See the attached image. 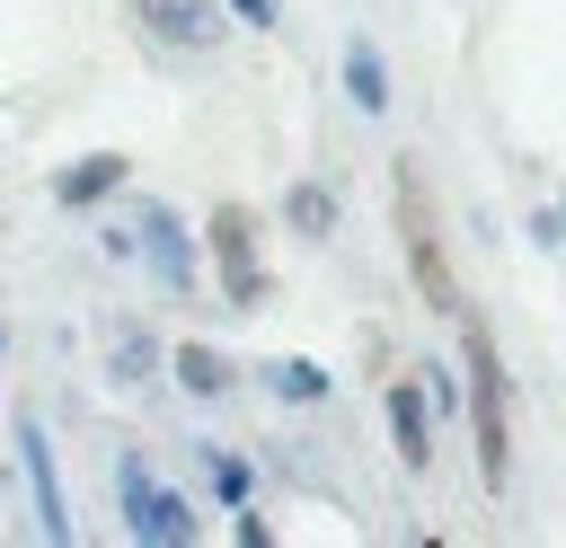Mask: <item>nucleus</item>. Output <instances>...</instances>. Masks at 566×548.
<instances>
[{
    "label": "nucleus",
    "instance_id": "20e7f679",
    "mask_svg": "<svg viewBox=\"0 0 566 548\" xmlns=\"http://www.w3.org/2000/svg\"><path fill=\"white\" fill-rule=\"evenodd\" d=\"M115 486H124V530H133V539H150V548H186V539H203V521H195L168 486H150L142 460H115Z\"/></svg>",
    "mask_w": 566,
    "mask_h": 548
},
{
    "label": "nucleus",
    "instance_id": "f03ea898",
    "mask_svg": "<svg viewBox=\"0 0 566 548\" xmlns=\"http://www.w3.org/2000/svg\"><path fill=\"white\" fill-rule=\"evenodd\" d=\"M398 230H407V274H416V292H424V309H460V274H451V256H442V230H433V203H424V186H416V168L398 159Z\"/></svg>",
    "mask_w": 566,
    "mask_h": 548
},
{
    "label": "nucleus",
    "instance_id": "1a4fd4ad",
    "mask_svg": "<svg viewBox=\"0 0 566 548\" xmlns=\"http://www.w3.org/2000/svg\"><path fill=\"white\" fill-rule=\"evenodd\" d=\"M345 97H354L363 115H380V106H389V62H380V44H371L363 27L345 35Z\"/></svg>",
    "mask_w": 566,
    "mask_h": 548
},
{
    "label": "nucleus",
    "instance_id": "f3484780",
    "mask_svg": "<svg viewBox=\"0 0 566 548\" xmlns=\"http://www.w3.org/2000/svg\"><path fill=\"white\" fill-rule=\"evenodd\" d=\"M0 345H9V327H0Z\"/></svg>",
    "mask_w": 566,
    "mask_h": 548
},
{
    "label": "nucleus",
    "instance_id": "9b49d317",
    "mask_svg": "<svg viewBox=\"0 0 566 548\" xmlns=\"http://www.w3.org/2000/svg\"><path fill=\"white\" fill-rule=\"evenodd\" d=\"M283 221H292L301 239H327V230H336V194H327L318 177H301V186H283Z\"/></svg>",
    "mask_w": 566,
    "mask_h": 548
},
{
    "label": "nucleus",
    "instance_id": "2eb2a0df",
    "mask_svg": "<svg viewBox=\"0 0 566 548\" xmlns=\"http://www.w3.org/2000/svg\"><path fill=\"white\" fill-rule=\"evenodd\" d=\"M203 460H212V442H203ZM212 486L239 504V495H248V468H239V460H212Z\"/></svg>",
    "mask_w": 566,
    "mask_h": 548
},
{
    "label": "nucleus",
    "instance_id": "f257e3e1",
    "mask_svg": "<svg viewBox=\"0 0 566 548\" xmlns=\"http://www.w3.org/2000/svg\"><path fill=\"white\" fill-rule=\"evenodd\" d=\"M469 424H478V477H486V495H504L513 433H504V362H495V336L486 327H469Z\"/></svg>",
    "mask_w": 566,
    "mask_h": 548
},
{
    "label": "nucleus",
    "instance_id": "f8f14e48",
    "mask_svg": "<svg viewBox=\"0 0 566 548\" xmlns=\"http://www.w3.org/2000/svg\"><path fill=\"white\" fill-rule=\"evenodd\" d=\"M265 389H274V398H292V407H318V398H327V371H318V362H301V354H274V362H265Z\"/></svg>",
    "mask_w": 566,
    "mask_h": 548
},
{
    "label": "nucleus",
    "instance_id": "0eeeda50",
    "mask_svg": "<svg viewBox=\"0 0 566 548\" xmlns=\"http://www.w3.org/2000/svg\"><path fill=\"white\" fill-rule=\"evenodd\" d=\"M133 18H142L159 44H177V53H195V44H212V35H221L212 0H133Z\"/></svg>",
    "mask_w": 566,
    "mask_h": 548
},
{
    "label": "nucleus",
    "instance_id": "39448f33",
    "mask_svg": "<svg viewBox=\"0 0 566 548\" xmlns=\"http://www.w3.org/2000/svg\"><path fill=\"white\" fill-rule=\"evenodd\" d=\"M142 256H150V274H159V292L168 301H186L195 292V247H186V221L168 212V203H142Z\"/></svg>",
    "mask_w": 566,
    "mask_h": 548
},
{
    "label": "nucleus",
    "instance_id": "4468645a",
    "mask_svg": "<svg viewBox=\"0 0 566 548\" xmlns=\"http://www.w3.org/2000/svg\"><path fill=\"white\" fill-rule=\"evenodd\" d=\"M115 380H150V345H142V336L115 345Z\"/></svg>",
    "mask_w": 566,
    "mask_h": 548
},
{
    "label": "nucleus",
    "instance_id": "9d476101",
    "mask_svg": "<svg viewBox=\"0 0 566 548\" xmlns=\"http://www.w3.org/2000/svg\"><path fill=\"white\" fill-rule=\"evenodd\" d=\"M124 177H133V159H124V150H97V159L62 168V177H53V194H62V203H106Z\"/></svg>",
    "mask_w": 566,
    "mask_h": 548
},
{
    "label": "nucleus",
    "instance_id": "dca6fc26",
    "mask_svg": "<svg viewBox=\"0 0 566 548\" xmlns=\"http://www.w3.org/2000/svg\"><path fill=\"white\" fill-rule=\"evenodd\" d=\"M230 9H239L248 27H274V0H230Z\"/></svg>",
    "mask_w": 566,
    "mask_h": 548
},
{
    "label": "nucleus",
    "instance_id": "7ed1b4c3",
    "mask_svg": "<svg viewBox=\"0 0 566 548\" xmlns=\"http://www.w3.org/2000/svg\"><path fill=\"white\" fill-rule=\"evenodd\" d=\"M203 239H212V265H221L230 309H265V274H256V212H248V203H212Z\"/></svg>",
    "mask_w": 566,
    "mask_h": 548
},
{
    "label": "nucleus",
    "instance_id": "ddd939ff",
    "mask_svg": "<svg viewBox=\"0 0 566 548\" xmlns=\"http://www.w3.org/2000/svg\"><path fill=\"white\" fill-rule=\"evenodd\" d=\"M177 380H186L195 398H221V389H230V354H212V345H177Z\"/></svg>",
    "mask_w": 566,
    "mask_h": 548
},
{
    "label": "nucleus",
    "instance_id": "6e6552de",
    "mask_svg": "<svg viewBox=\"0 0 566 548\" xmlns=\"http://www.w3.org/2000/svg\"><path fill=\"white\" fill-rule=\"evenodd\" d=\"M389 442L407 468H433V415H424V380H398L389 389Z\"/></svg>",
    "mask_w": 566,
    "mask_h": 548
},
{
    "label": "nucleus",
    "instance_id": "423d86ee",
    "mask_svg": "<svg viewBox=\"0 0 566 548\" xmlns=\"http://www.w3.org/2000/svg\"><path fill=\"white\" fill-rule=\"evenodd\" d=\"M18 460H27V486H35V521L44 539H71V504H62V468H53V442L35 415H18Z\"/></svg>",
    "mask_w": 566,
    "mask_h": 548
}]
</instances>
